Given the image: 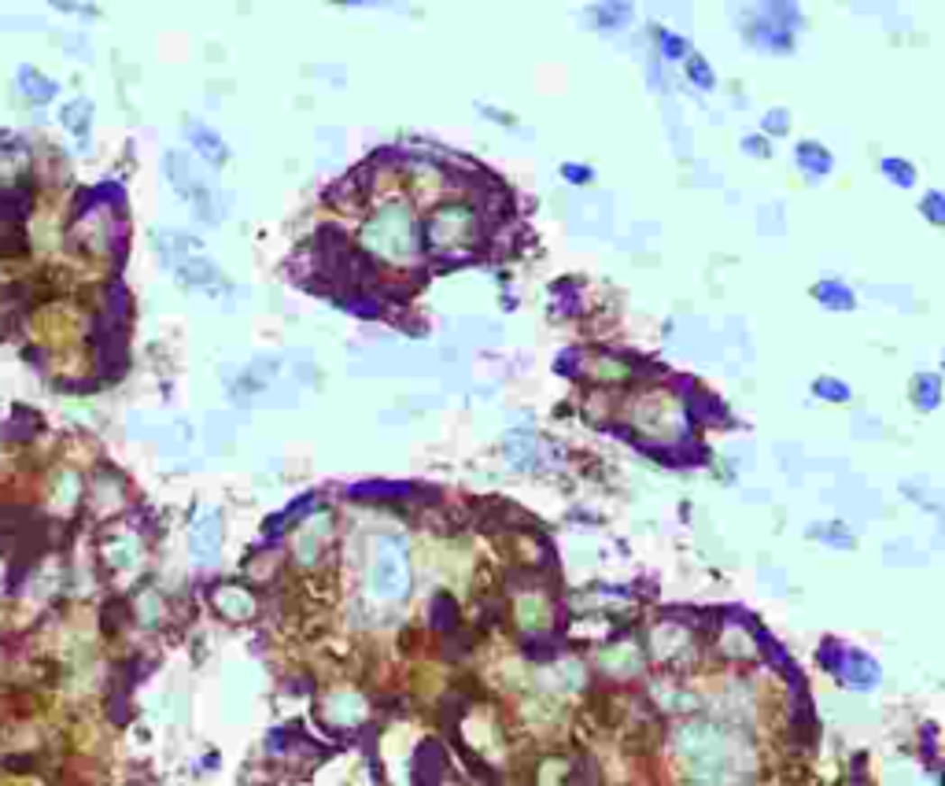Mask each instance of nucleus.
Segmentation results:
<instances>
[{"label": "nucleus", "mask_w": 945, "mask_h": 786, "mask_svg": "<svg viewBox=\"0 0 945 786\" xmlns=\"http://www.w3.org/2000/svg\"><path fill=\"white\" fill-rule=\"evenodd\" d=\"M798 163L809 174H827L831 170V155H827L820 144H798Z\"/></svg>", "instance_id": "f257e3e1"}, {"label": "nucleus", "mask_w": 945, "mask_h": 786, "mask_svg": "<svg viewBox=\"0 0 945 786\" xmlns=\"http://www.w3.org/2000/svg\"><path fill=\"white\" fill-rule=\"evenodd\" d=\"M687 399H691V410H694V417H702V421H724V417H720L724 410H720L713 399H705V391L691 388V391H687Z\"/></svg>", "instance_id": "f03ea898"}, {"label": "nucleus", "mask_w": 945, "mask_h": 786, "mask_svg": "<svg viewBox=\"0 0 945 786\" xmlns=\"http://www.w3.org/2000/svg\"><path fill=\"white\" fill-rule=\"evenodd\" d=\"M351 495H381V498H407L414 495L410 484H359V488H351Z\"/></svg>", "instance_id": "7ed1b4c3"}, {"label": "nucleus", "mask_w": 945, "mask_h": 786, "mask_svg": "<svg viewBox=\"0 0 945 786\" xmlns=\"http://www.w3.org/2000/svg\"><path fill=\"white\" fill-rule=\"evenodd\" d=\"M816 292H820V299H823V303H831V306H842V310H849V306H853V299H849V292H846L842 285H820Z\"/></svg>", "instance_id": "20e7f679"}, {"label": "nucleus", "mask_w": 945, "mask_h": 786, "mask_svg": "<svg viewBox=\"0 0 945 786\" xmlns=\"http://www.w3.org/2000/svg\"><path fill=\"white\" fill-rule=\"evenodd\" d=\"M916 391H920V407H934L938 403V377H920V384H916Z\"/></svg>", "instance_id": "39448f33"}, {"label": "nucleus", "mask_w": 945, "mask_h": 786, "mask_svg": "<svg viewBox=\"0 0 945 786\" xmlns=\"http://www.w3.org/2000/svg\"><path fill=\"white\" fill-rule=\"evenodd\" d=\"M883 170H886V174H894V181H897V185H913V167H909V163H901V160H886V163H883Z\"/></svg>", "instance_id": "423d86ee"}, {"label": "nucleus", "mask_w": 945, "mask_h": 786, "mask_svg": "<svg viewBox=\"0 0 945 786\" xmlns=\"http://www.w3.org/2000/svg\"><path fill=\"white\" fill-rule=\"evenodd\" d=\"M19 78H26V82H33V70H30V67H23V70H19ZM30 96H33V100H49V96H52V82H49V78H45V82H33Z\"/></svg>", "instance_id": "0eeeda50"}, {"label": "nucleus", "mask_w": 945, "mask_h": 786, "mask_svg": "<svg viewBox=\"0 0 945 786\" xmlns=\"http://www.w3.org/2000/svg\"><path fill=\"white\" fill-rule=\"evenodd\" d=\"M436 627H454V602L436 599Z\"/></svg>", "instance_id": "6e6552de"}, {"label": "nucleus", "mask_w": 945, "mask_h": 786, "mask_svg": "<svg viewBox=\"0 0 945 786\" xmlns=\"http://www.w3.org/2000/svg\"><path fill=\"white\" fill-rule=\"evenodd\" d=\"M816 391H820L823 399H839V403H842V399L849 396V391H846V388H842L839 380H820V384H816Z\"/></svg>", "instance_id": "1a4fd4ad"}, {"label": "nucleus", "mask_w": 945, "mask_h": 786, "mask_svg": "<svg viewBox=\"0 0 945 786\" xmlns=\"http://www.w3.org/2000/svg\"><path fill=\"white\" fill-rule=\"evenodd\" d=\"M691 78H694L698 86H705V89L713 86V70H709V67H705L702 59H691Z\"/></svg>", "instance_id": "9d476101"}, {"label": "nucleus", "mask_w": 945, "mask_h": 786, "mask_svg": "<svg viewBox=\"0 0 945 786\" xmlns=\"http://www.w3.org/2000/svg\"><path fill=\"white\" fill-rule=\"evenodd\" d=\"M661 45H665V52L673 56V59H680V56L687 52V45L680 41V37H673V33H661Z\"/></svg>", "instance_id": "9b49d317"}, {"label": "nucleus", "mask_w": 945, "mask_h": 786, "mask_svg": "<svg viewBox=\"0 0 945 786\" xmlns=\"http://www.w3.org/2000/svg\"><path fill=\"white\" fill-rule=\"evenodd\" d=\"M927 218H931V222H941V218H945V215H941V196H938V192L927 196Z\"/></svg>", "instance_id": "f8f14e48"}, {"label": "nucleus", "mask_w": 945, "mask_h": 786, "mask_svg": "<svg viewBox=\"0 0 945 786\" xmlns=\"http://www.w3.org/2000/svg\"><path fill=\"white\" fill-rule=\"evenodd\" d=\"M565 174H569V181H576V185L591 178V170H583V167H573V163H565Z\"/></svg>", "instance_id": "ddd939ff"}, {"label": "nucleus", "mask_w": 945, "mask_h": 786, "mask_svg": "<svg viewBox=\"0 0 945 786\" xmlns=\"http://www.w3.org/2000/svg\"><path fill=\"white\" fill-rule=\"evenodd\" d=\"M772 130H775V133H783V130H786V119H783V111H775V114H772Z\"/></svg>", "instance_id": "4468645a"}]
</instances>
